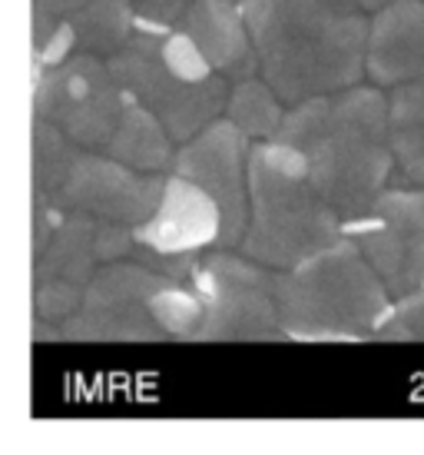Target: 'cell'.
<instances>
[{"mask_svg":"<svg viewBox=\"0 0 424 455\" xmlns=\"http://www.w3.org/2000/svg\"><path fill=\"white\" fill-rule=\"evenodd\" d=\"M239 11L279 100L295 107L362 84L368 17L358 0H239Z\"/></svg>","mask_w":424,"mask_h":455,"instance_id":"1","label":"cell"},{"mask_svg":"<svg viewBox=\"0 0 424 455\" xmlns=\"http://www.w3.org/2000/svg\"><path fill=\"white\" fill-rule=\"evenodd\" d=\"M269 140H282L305 156L312 187L338 213L342 227L362 216L395 173L381 87L355 84L295 103Z\"/></svg>","mask_w":424,"mask_h":455,"instance_id":"2","label":"cell"},{"mask_svg":"<svg viewBox=\"0 0 424 455\" xmlns=\"http://www.w3.org/2000/svg\"><path fill=\"white\" fill-rule=\"evenodd\" d=\"M279 326L288 339H372L391 313V292L351 236L272 276Z\"/></svg>","mask_w":424,"mask_h":455,"instance_id":"3","label":"cell"},{"mask_svg":"<svg viewBox=\"0 0 424 455\" xmlns=\"http://www.w3.org/2000/svg\"><path fill=\"white\" fill-rule=\"evenodd\" d=\"M252 223L242 236L246 256L272 269H288L342 240V220L312 187L305 156L282 140L249 153L246 166Z\"/></svg>","mask_w":424,"mask_h":455,"instance_id":"4","label":"cell"},{"mask_svg":"<svg viewBox=\"0 0 424 455\" xmlns=\"http://www.w3.org/2000/svg\"><path fill=\"white\" fill-rule=\"evenodd\" d=\"M160 37L162 34L139 30L120 51L110 53L106 67H110L116 87L126 93V100L146 107L169 137L186 143L223 110L229 87H225V80H216V76L200 80V84L179 80L162 60Z\"/></svg>","mask_w":424,"mask_h":455,"instance_id":"5","label":"cell"},{"mask_svg":"<svg viewBox=\"0 0 424 455\" xmlns=\"http://www.w3.org/2000/svg\"><path fill=\"white\" fill-rule=\"evenodd\" d=\"M342 229L372 263L391 299L424 286V187H385Z\"/></svg>","mask_w":424,"mask_h":455,"instance_id":"6","label":"cell"},{"mask_svg":"<svg viewBox=\"0 0 424 455\" xmlns=\"http://www.w3.org/2000/svg\"><path fill=\"white\" fill-rule=\"evenodd\" d=\"M202 323L192 339H282L272 296V273L259 266L216 256L196 269Z\"/></svg>","mask_w":424,"mask_h":455,"instance_id":"7","label":"cell"},{"mask_svg":"<svg viewBox=\"0 0 424 455\" xmlns=\"http://www.w3.org/2000/svg\"><path fill=\"white\" fill-rule=\"evenodd\" d=\"M169 279L156 276L143 266L113 263L93 276L80 309L67 316L60 339L80 342H146L162 339L166 332L156 326L150 313V296Z\"/></svg>","mask_w":424,"mask_h":455,"instance_id":"8","label":"cell"},{"mask_svg":"<svg viewBox=\"0 0 424 455\" xmlns=\"http://www.w3.org/2000/svg\"><path fill=\"white\" fill-rule=\"evenodd\" d=\"M246 133L225 120V124H206L196 137L186 140L183 153L176 156V177L196 183L219 203L223 213L225 246H236L246 227V166H249V147Z\"/></svg>","mask_w":424,"mask_h":455,"instance_id":"9","label":"cell"},{"mask_svg":"<svg viewBox=\"0 0 424 455\" xmlns=\"http://www.w3.org/2000/svg\"><path fill=\"white\" fill-rule=\"evenodd\" d=\"M162 196V180L137 173L133 166L103 156H76L70 177L57 193L60 210L87 213L106 223L137 227L156 210Z\"/></svg>","mask_w":424,"mask_h":455,"instance_id":"10","label":"cell"},{"mask_svg":"<svg viewBox=\"0 0 424 455\" xmlns=\"http://www.w3.org/2000/svg\"><path fill=\"white\" fill-rule=\"evenodd\" d=\"M219 229H223L219 203L196 183L173 177L162 183L156 210L133 227V243L146 246L153 253L179 256L196 253L212 240H219Z\"/></svg>","mask_w":424,"mask_h":455,"instance_id":"11","label":"cell"},{"mask_svg":"<svg viewBox=\"0 0 424 455\" xmlns=\"http://www.w3.org/2000/svg\"><path fill=\"white\" fill-rule=\"evenodd\" d=\"M365 76L374 87H398L424 76V0H391L368 20Z\"/></svg>","mask_w":424,"mask_h":455,"instance_id":"12","label":"cell"},{"mask_svg":"<svg viewBox=\"0 0 424 455\" xmlns=\"http://www.w3.org/2000/svg\"><path fill=\"white\" fill-rule=\"evenodd\" d=\"M179 30L186 34L202 57L216 70H225L232 80H246L255 74V51L249 30L232 0H196L179 17Z\"/></svg>","mask_w":424,"mask_h":455,"instance_id":"13","label":"cell"},{"mask_svg":"<svg viewBox=\"0 0 424 455\" xmlns=\"http://www.w3.org/2000/svg\"><path fill=\"white\" fill-rule=\"evenodd\" d=\"M388 143L401 180L424 187V76L388 93Z\"/></svg>","mask_w":424,"mask_h":455,"instance_id":"14","label":"cell"},{"mask_svg":"<svg viewBox=\"0 0 424 455\" xmlns=\"http://www.w3.org/2000/svg\"><path fill=\"white\" fill-rule=\"evenodd\" d=\"M97 236H100V220L87 213H74L60 220V227L47 243L51 250L40 253L37 279H70L83 283L93 273L97 256Z\"/></svg>","mask_w":424,"mask_h":455,"instance_id":"15","label":"cell"},{"mask_svg":"<svg viewBox=\"0 0 424 455\" xmlns=\"http://www.w3.org/2000/svg\"><path fill=\"white\" fill-rule=\"evenodd\" d=\"M106 153L113 160L133 166V170H143V173L162 170L169 164V133L162 130V124L146 107L126 100L123 114L116 120V130L106 143Z\"/></svg>","mask_w":424,"mask_h":455,"instance_id":"16","label":"cell"},{"mask_svg":"<svg viewBox=\"0 0 424 455\" xmlns=\"http://www.w3.org/2000/svg\"><path fill=\"white\" fill-rule=\"evenodd\" d=\"M76 44L90 53H116L137 30L133 0H83L70 17Z\"/></svg>","mask_w":424,"mask_h":455,"instance_id":"17","label":"cell"},{"mask_svg":"<svg viewBox=\"0 0 424 455\" xmlns=\"http://www.w3.org/2000/svg\"><path fill=\"white\" fill-rule=\"evenodd\" d=\"M76 156L80 153L67 143V133L57 124L37 116V124H34V183H37V196L51 203L57 200V193L63 190V183L74 170Z\"/></svg>","mask_w":424,"mask_h":455,"instance_id":"18","label":"cell"},{"mask_svg":"<svg viewBox=\"0 0 424 455\" xmlns=\"http://www.w3.org/2000/svg\"><path fill=\"white\" fill-rule=\"evenodd\" d=\"M229 120L236 124L246 137H272L279 124H282V107H279V97L275 90L255 76H246L239 80V87L232 90V100H229Z\"/></svg>","mask_w":424,"mask_h":455,"instance_id":"19","label":"cell"},{"mask_svg":"<svg viewBox=\"0 0 424 455\" xmlns=\"http://www.w3.org/2000/svg\"><path fill=\"white\" fill-rule=\"evenodd\" d=\"M150 313H153V319H156V326H160L166 336L192 339V332H196L202 323V299L196 296V290L189 292V290H183V286L166 283L162 290H156L150 296Z\"/></svg>","mask_w":424,"mask_h":455,"instance_id":"20","label":"cell"},{"mask_svg":"<svg viewBox=\"0 0 424 455\" xmlns=\"http://www.w3.org/2000/svg\"><path fill=\"white\" fill-rule=\"evenodd\" d=\"M372 339L424 342V286L404 292L391 303V313L381 326L374 329Z\"/></svg>","mask_w":424,"mask_h":455,"instance_id":"21","label":"cell"},{"mask_svg":"<svg viewBox=\"0 0 424 455\" xmlns=\"http://www.w3.org/2000/svg\"><path fill=\"white\" fill-rule=\"evenodd\" d=\"M160 53H162V60H166V67H169L179 80H186V84H200V80H209L212 76V64L202 57V51L183 34V30L162 34Z\"/></svg>","mask_w":424,"mask_h":455,"instance_id":"22","label":"cell"},{"mask_svg":"<svg viewBox=\"0 0 424 455\" xmlns=\"http://www.w3.org/2000/svg\"><path fill=\"white\" fill-rule=\"evenodd\" d=\"M80 283L70 279H40L37 290V323H53L67 319L80 309Z\"/></svg>","mask_w":424,"mask_h":455,"instance_id":"23","label":"cell"},{"mask_svg":"<svg viewBox=\"0 0 424 455\" xmlns=\"http://www.w3.org/2000/svg\"><path fill=\"white\" fill-rule=\"evenodd\" d=\"M189 4H196V0H133L137 27L139 30H150V34H166L169 30L166 24L179 20Z\"/></svg>","mask_w":424,"mask_h":455,"instance_id":"24","label":"cell"},{"mask_svg":"<svg viewBox=\"0 0 424 455\" xmlns=\"http://www.w3.org/2000/svg\"><path fill=\"white\" fill-rule=\"evenodd\" d=\"M37 47H40V60H43L47 67L63 64L76 47V34H74V27H70V20H60V24L47 34V40L37 44Z\"/></svg>","mask_w":424,"mask_h":455,"instance_id":"25","label":"cell"},{"mask_svg":"<svg viewBox=\"0 0 424 455\" xmlns=\"http://www.w3.org/2000/svg\"><path fill=\"white\" fill-rule=\"evenodd\" d=\"M365 11H378V7H385V4H391V0H358Z\"/></svg>","mask_w":424,"mask_h":455,"instance_id":"26","label":"cell"}]
</instances>
